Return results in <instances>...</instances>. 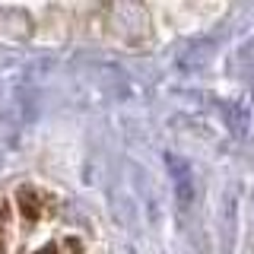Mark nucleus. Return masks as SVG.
Wrapping results in <instances>:
<instances>
[{
  "label": "nucleus",
  "instance_id": "f257e3e1",
  "mask_svg": "<svg viewBox=\"0 0 254 254\" xmlns=\"http://www.w3.org/2000/svg\"><path fill=\"white\" fill-rule=\"evenodd\" d=\"M165 169H169L172 188H175V203L178 210H190L197 200V178H194V165L188 159H181L178 153H165Z\"/></svg>",
  "mask_w": 254,
  "mask_h": 254
},
{
  "label": "nucleus",
  "instance_id": "f03ea898",
  "mask_svg": "<svg viewBox=\"0 0 254 254\" xmlns=\"http://www.w3.org/2000/svg\"><path fill=\"white\" fill-rule=\"evenodd\" d=\"M226 111H229V124H232V130L238 133V137H242V133L248 130V111L238 108V105H229Z\"/></svg>",
  "mask_w": 254,
  "mask_h": 254
}]
</instances>
